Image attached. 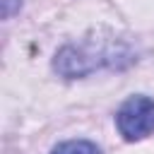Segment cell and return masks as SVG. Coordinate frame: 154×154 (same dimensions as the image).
<instances>
[{
  "label": "cell",
  "instance_id": "cell-1",
  "mask_svg": "<svg viewBox=\"0 0 154 154\" xmlns=\"http://www.w3.org/2000/svg\"><path fill=\"white\" fill-rule=\"evenodd\" d=\"M120 58V51L116 43L111 46H96L94 41L79 43V46H65L55 53L53 67L63 77H84L103 65H116Z\"/></svg>",
  "mask_w": 154,
  "mask_h": 154
},
{
  "label": "cell",
  "instance_id": "cell-2",
  "mask_svg": "<svg viewBox=\"0 0 154 154\" xmlns=\"http://www.w3.org/2000/svg\"><path fill=\"white\" fill-rule=\"evenodd\" d=\"M116 123L120 135L128 142L142 140L154 132V99L149 96H130L116 113Z\"/></svg>",
  "mask_w": 154,
  "mask_h": 154
},
{
  "label": "cell",
  "instance_id": "cell-3",
  "mask_svg": "<svg viewBox=\"0 0 154 154\" xmlns=\"http://www.w3.org/2000/svg\"><path fill=\"white\" fill-rule=\"evenodd\" d=\"M51 154H101V149L87 140H70V142H60L58 147H53Z\"/></svg>",
  "mask_w": 154,
  "mask_h": 154
},
{
  "label": "cell",
  "instance_id": "cell-4",
  "mask_svg": "<svg viewBox=\"0 0 154 154\" xmlns=\"http://www.w3.org/2000/svg\"><path fill=\"white\" fill-rule=\"evenodd\" d=\"M0 5H2V19H10L14 12H19L22 0H0Z\"/></svg>",
  "mask_w": 154,
  "mask_h": 154
}]
</instances>
